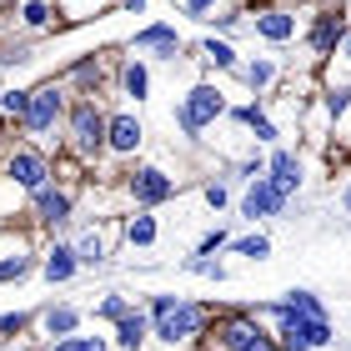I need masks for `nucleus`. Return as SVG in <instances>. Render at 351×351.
Wrapping results in <instances>:
<instances>
[{
  "instance_id": "nucleus-1",
  "label": "nucleus",
  "mask_w": 351,
  "mask_h": 351,
  "mask_svg": "<svg viewBox=\"0 0 351 351\" xmlns=\"http://www.w3.org/2000/svg\"><path fill=\"white\" fill-rule=\"evenodd\" d=\"M71 146L81 156H95L106 146V116L95 110V101H81L71 110Z\"/></svg>"
},
{
  "instance_id": "nucleus-2",
  "label": "nucleus",
  "mask_w": 351,
  "mask_h": 351,
  "mask_svg": "<svg viewBox=\"0 0 351 351\" xmlns=\"http://www.w3.org/2000/svg\"><path fill=\"white\" fill-rule=\"evenodd\" d=\"M201 326H206V311H201V306H191V301H176L166 316H156V337L171 341V346H176V341H191Z\"/></svg>"
},
{
  "instance_id": "nucleus-3",
  "label": "nucleus",
  "mask_w": 351,
  "mask_h": 351,
  "mask_svg": "<svg viewBox=\"0 0 351 351\" xmlns=\"http://www.w3.org/2000/svg\"><path fill=\"white\" fill-rule=\"evenodd\" d=\"M221 110H226V101H221V95H216L211 86H196V90L186 95V110H181V131H186V136H196L206 121H216V116H221Z\"/></svg>"
},
{
  "instance_id": "nucleus-4",
  "label": "nucleus",
  "mask_w": 351,
  "mask_h": 351,
  "mask_svg": "<svg viewBox=\"0 0 351 351\" xmlns=\"http://www.w3.org/2000/svg\"><path fill=\"white\" fill-rule=\"evenodd\" d=\"M56 121H60V90L56 86H40V90H30V106H25V131H56Z\"/></svg>"
},
{
  "instance_id": "nucleus-5",
  "label": "nucleus",
  "mask_w": 351,
  "mask_h": 351,
  "mask_svg": "<svg viewBox=\"0 0 351 351\" xmlns=\"http://www.w3.org/2000/svg\"><path fill=\"white\" fill-rule=\"evenodd\" d=\"M5 176H10V186H21V191H40L51 166H45V156H36V151H15L5 161Z\"/></svg>"
},
{
  "instance_id": "nucleus-6",
  "label": "nucleus",
  "mask_w": 351,
  "mask_h": 351,
  "mask_svg": "<svg viewBox=\"0 0 351 351\" xmlns=\"http://www.w3.org/2000/svg\"><path fill=\"white\" fill-rule=\"evenodd\" d=\"M171 191H176V181H171L166 171H156V166H146V171L131 176V196H136L141 206H161Z\"/></svg>"
},
{
  "instance_id": "nucleus-7",
  "label": "nucleus",
  "mask_w": 351,
  "mask_h": 351,
  "mask_svg": "<svg viewBox=\"0 0 351 351\" xmlns=\"http://www.w3.org/2000/svg\"><path fill=\"white\" fill-rule=\"evenodd\" d=\"M261 337H266V331L256 322H246V316H231V322L221 326V346H226V351H251Z\"/></svg>"
},
{
  "instance_id": "nucleus-8",
  "label": "nucleus",
  "mask_w": 351,
  "mask_h": 351,
  "mask_svg": "<svg viewBox=\"0 0 351 351\" xmlns=\"http://www.w3.org/2000/svg\"><path fill=\"white\" fill-rule=\"evenodd\" d=\"M36 211H40L45 226H66V221H71V196H66V191L40 186V191H36Z\"/></svg>"
},
{
  "instance_id": "nucleus-9",
  "label": "nucleus",
  "mask_w": 351,
  "mask_h": 351,
  "mask_svg": "<svg viewBox=\"0 0 351 351\" xmlns=\"http://www.w3.org/2000/svg\"><path fill=\"white\" fill-rule=\"evenodd\" d=\"M106 146L110 151H136L141 146V121L136 116H116V121H106Z\"/></svg>"
},
{
  "instance_id": "nucleus-10",
  "label": "nucleus",
  "mask_w": 351,
  "mask_h": 351,
  "mask_svg": "<svg viewBox=\"0 0 351 351\" xmlns=\"http://www.w3.org/2000/svg\"><path fill=\"white\" fill-rule=\"evenodd\" d=\"M281 191L276 186H271V181H256V186H251L246 191V201H241V211L251 216V221H256V216H271V211H281Z\"/></svg>"
},
{
  "instance_id": "nucleus-11",
  "label": "nucleus",
  "mask_w": 351,
  "mask_h": 351,
  "mask_svg": "<svg viewBox=\"0 0 351 351\" xmlns=\"http://www.w3.org/2000/svg\"><path fill=\"white\" fill-rule=\"evenodd\" d=\"M146 337H151V322H146L141 311H125V316H121V326H116V341H121L125 351H136Z\"/></svg>"
},
{
  "instance_id": "nucleus-12",
  "label": "nucleus",
  "mask_w": 351,
  "mask_h": 351,
  "mask_svg": "<svg viewBox=\"0 0 351 351\" xmlns=\"http://www.w3.org/2000/svg\"><path fill=\"white\" fill-rule=\"evenodd\" d=\"M341 36H346V21H341L337 10H326L322 21H316V30H311V45H316V51H331Z\"/></svg>"
},
{
  "instance_id": "nucleus-13",
  "label": "nucleus",
  "mask_w": 351,
  "mask_h": 351,
  "mask_svg": "<svg viewBox=\"0 0 351 351\" xmlns=\"http://www.w3.org/2000/svg\"><path fill=\"white\" fill-rule=\"evenodd\" d=\"M176 45H181V40H176L171 25H151V30L136 36V51H166V56H176Z\"/></svg>"
},
{
  "instance_id": "nucleus-14",
  "label": "nucleus",
  "mask_w": 351,
  "mask_h": 351,
  "mask_svg": "<svg viewBox=\"0 0 351 351\" xmlns=\"http://www.w3.org/2000/svg\"><path fill=\"white\" fill-rule=\"evenodd\" d=\"M296 181H301V166H296V156H286V151H281L276 161H271V186H276L281 196H286V191H291Z\"/></svg>"
},
{
  "instance_id": "nucleus-15",
  "label": "nucleus",
  "mask_w": 351,
  "mask_h": 351,
  "mask_svg": "<svg viewBox=\"0 0 351 351\" xmlns=\"http://www.w3.org/2000/svg\"><path fill=\"white\" fill-rule=\"evenodd\" d=\"M256 30H261L266 40H286V36L296 30V21H291V15H281V10H266L261 21H256Z\"/></svg>"
},
{
  "instance_id": "nucleus-16",
  "label": "nucleus",
  "mask_w": 351,
  "mask_h": 351,
  "mask_svg": "<svg viewBox=\"0 0 351 351\" xmlns=\"http://www.w3.org/2000/svg\"><path fill=\"white\" fill-rule=\"evenodd\" d=\"M45 276H51V281H71L75 276V251L71 246H56L51 261H45Z\"/></svg>"
},
{
  "instance_id": "nucleus-17",
  "label": "nucleus",
  "mask_w": 351,
  "mask_h": 351,
  "mask_svg": "<svg viewBox=\"0 0 351 351\" xmlns=\"http://www.w3.org/2000/svg\"><path fill=\"white\" fill-rule=\"evenodd\" d=\"M71 251H75V266H81V261H86V266H95V261L106 256V241H101L95 231H86V236H81V241H75Z\"/></svg>"
},
{
  "instance_id": "nucleus-18",
  "label": "nucleus",
  "mask_w": 351,
  "mask_h": 351,
  "mask_svg": "<svg viewBox=\"0 0 351 351\" xmlns=\"http://www.w3.org/2000/svg\"><path fill=\"white\" fill-rule=\"evenodd\" d=\"M71 326H75V311L71 306H51V311H45V331H51V337H66Z\"/></svg>"
},
{
  "instance_id": "nucleus-19",
  "label": "nucleus",
  "mask_w": 351,
  "mask_h": 351,
  "mask_svg": "<svg viewBox=\"0 0 351 351\" xmlns=\"http://www.w3.org/2000/svg\"><path fill=\"white\" fill-rule=\"evenodd\" d=\"M125 236H131L136 246H151V241H156V221H151V216H136L131 226H125Z\"/></svg>"
},
{
  "instance_id": "nucleus-20",
  "label": "nucleus",
  "mask_w": 351,
  "mask_h": 351,
  "mask_svg": "<svg viewBox=\"0 0 351 351\" xmlns=\"http://www.w3.org/2000/svg\"><path fill=\"white\" fill-rule=\"evenodd\" d=\"M121 81H125V95H136V101H141V95H146V66H125V75H121Z\"/></svg>"
},
{
  "instance_id": "nucleus-21",
  "label": "nucleus",
  "mask_w": 351,
  "mask_h": 351,
  "mask_svg": "<svg viewBox=\"0 0 351 351\" xmlns=\"http://www.w3.org/2000/svg\"><path fill=\"white\" fill-rule=\"evenodd\" d=\"M0 106H5V116L25 121V106H30V95H25V90H5V95H0Z\"/></svg>"
},
{
  "instance_id": "nucleus-22",
  "label": "nucleus",
  "mask_w": 351,
  "mask_h": 351,
  "mask_svg": "<svg viewBox=\"0 0 351 351\" xmlns=\"http://www.w3.org/2000/svg\"><path fill=\"white\" fill-rule=\"evenodd\" d=\"M236 251H241V256H251V261H261L266 251H271V241H266V236H246V241H236Z\"/></svg>"
},
{
  "instance_id": "nucleus-23",
  "label": "nucleus",
  "mask_w": 351,
  "mask_h": 351,
  "mask_svg": "<svg viewBox=\"0 0 351 351\" xmlns=\"http://www.w3.org/2000/svg\"><path fill=\"white\" fill-rule=\"evenodd\" d=\"M125 311H131V306H125V301H121V296H106V301H101V306H95V316H106V322H121V316H125Z\"/></svg>"
},
{
  "instance_id": "nucleus-24",
  "label": "nucleus",
  "mask_w": 351,
  "mask_h": 351,
  "mask_svg": "<svg viewBox=\"0 0 351 351\" xmlns=\"http://www.w3.org/2000/svg\"><path fill=\"white\" fill-rule=\"evenodd\" d=\"M51 351H106V346L95 341V337H66L60 346H51Z\"/></svg>"
},
{
  "instance_id": "nucleus-25",
  "label": "nucleus",
  "mask_w": 351,
  "mask_h": 351,
  "mask_svg": "<svg viewBox=\"0 0 351 351\" xmlns=\"http://www.w3.org/2000/svg\"><path fill=\"white\" fill-rule=\"evenodd\" d=\"M30 271V256H5L0 261V281H10V276H25Z\"/></svg>"
},
{
  "instance_id": "nucleus-26",
  "label": "nucleus",
  "mask_w": 351,
  "mask_h": 351,
  "mask_svg": "<svg viewBox=\"0 0 351 351\" xmlns=\"http://www.w3.org/2000/svg\"><path fill=\"white\" fill-rule=\"evenodd\" d=\"M206 60H216V66H231L236 51H231V45H221V40H206Z\"/></svg>"
},
{
  "instance_id": "nucleus-27",
  "label": "nucleus",
  "mask_w": 351,
  "mask_h": 351,
  "mask_svg": "<svg viewBox=\"0 0 351 351\" xmlns=\"http://www.w3.org/2000/svg\"><path fill=\"white\" fill-rule=\"evenodd\" d=\"M21 326H25V316H21V311H15V316H0V341H10Z\"/></svg>"
},
{
  "instance_id": "nucleus-28",
  "label": "nucleus",
  "mask_w": 351,
  "mask_h": 351,
  "mask_svg": "<svg viewBox=\"0 0 351 351\" xmlns=\"http://www.w3.org/2000/svg\"><path fill=\"white\" fill-rule=\"evenodd\" d=\"M246 75H251V86H271V75H276V71H271L266 60H256V66H251Z\"/></svg>"
},
{
  "instance_id": "nucleus-29",
  "label": "nucleus",
  "mask_w": 351,
  "mask_h": 351,
  "mask_svg": "<svg viewBox=\"0 0 351 351\" xmlns=\"http://www.w3.org/2000/svg\"><path fill=\"white\" fill-rule=\"evenodd\" d=\"M45 15H51V10H45L40 0H30V5H25V21H30V25H45Z\"/></svg>"
},
{
  "instance_id": "nucleus-30",
  "label": "nucleus",
  "mask_w": 351,
  "mask_h": 351,
  "mask_svg": "<svg viewBox=\"0 0 351 351\" xmlns=\"http://www.w3.org/2000/svg\"><path fill=\"white\" fill-rule=\"evenodd\" d=\"M186 10L191 15H206V10H211V0H186Z\"/></svg>"
},
{
  "instance_id": "nucleus-31",
  "label": "nucleus",
  "mask_w": 351,
  "mask_h": 351,
  "mask_svg": "<svg viewBox=\"0 0 351 351\" xmlns=\"http://www.w3.org/2000/svg\"><path fill=\"white\" fill-rule=\"evenodd\" d=\"M251 351H281V346H276V341H271V337H261V341H256V346H251Z\"/></svg>"
},
{
  "instance_id": "nucleus-32",
  "label": "nucleus",
  "mask_w": 351,
  "mask_h": 351,
  "mask_svg": "<svg viewBox=\"0 0 351 351\" xmlns=\"http://www.w3.org/2000/svg\"><path fill=\"white\" fill-rule=\"evenodd\" d=\"M346 60H351V40H346Z\"/></svg>"
}]
</instances>
